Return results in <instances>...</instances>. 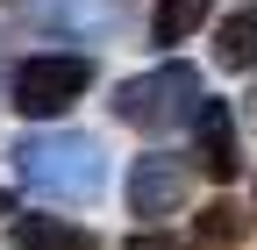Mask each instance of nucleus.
<instances>
[{"mask_svg": "<svg viewBox=\"0 0 257 250\" xmlns=\"http://www.w3.org/2000/svg\"><path fill=\"white\" fill-rule=\"evenodd\" d=\"M15 179L29 193H43V200L86 207V200H100V186H107V150L86 129H43V136L15 143Z\"/></svg>", "mask_w": 257, "mask_h": 250, "instance_id": "nucleus-1", "label": "nucleus"}, {"mask_svg": "<svg viewBox=\"0 0 257 250\" xmlns=\"http://www.w3.org/2000/svg\"><path fill=\"white\" fill-rule=\"evenodd\" d=\"M193 107H200V72L186 57H165V65H150V72L114 86V121H128L143 136H165L179 121H193Z\"/></svg>", "mask_w": 257, "mask_h": 250, "instance_id": "nucleus-2", "label": "nucleus"}, {"mask_svg": "<svg viewBox=\"0 0 257 250\" xmlns=\"http://www.w3.org/2000/svg\"><path fill=\"white\" fill-rule=\"evenodd\" d=\"M86 86H93V57L43 50V57H22V65L8 72V107L22 121H57L72 100H86Z\"/></svg>", "mask_w": 257, "mask_h": 250, "instance_id": "nucleus-3", "label": "nucleus"}, {"mask_svg": "<svg viewBox=\"0 0 257 250\" xmlns=\"http://www.w3.org/2000/svg\"><path fill=\"white\" fill-rule=\"evenodd\" d=\"M29 22L50 36H72V43H107V36H121L128 8L121 0H29Z\"/></svg>", "mask_w": 257, "mask_h": 250, "instance_id": "nucleus-4", "label": "nucleus"}, {"mask_svg": "<svg viewBox=\"0 0 257 250\" xmlns=\"http://www.w3.org/2000/svg\"><path fill=\"white\" fill-rule=\"evenodd\" d=\"M193 193V172L179 158H165V150H150V158L128 165V214H143V222H157V214H179Z\"/></svg>", "mask_w": 257, "mask_h": 250, "instance_id": "nucleus-5", "label": "nucleus"}, {"mask_svg": "<svg viewBox=\"0 0 257 250\" xmlns=\"http://www.w3.org/2000/svg\"><path fill=\"white\" fill-rule=\"evenodd\" d=\"M193 143H200V172H207V179H236V172H243L229 100H207V93H200V107H193Z\"/></svg>", "mask_w": 257, "mask_h": 250, "instance_id": "nucleus-6", "label": "nucleus"}, {"mask_svg": "<svg viewBox=\"0 0 257 250\" xmlns=\"http://www.w3.org/2000/svg\"><path fill=\"white\" fill-rule=\"evenodd\" d=\"M8 250H100V236L64 222V214H15L8 222Z\"/></svg>", "mask_w": 257, "mask_h": 250, "instance_id": "nucleus-7", "label": "nucleus"}, {"mask_svg": "<svg viewBox=\"0 0 257 250\" xmlns=\"http://www.w3.org/2000/svg\"><path fill=\"white\" fill-rule=\"evenodd\" d=\"M243 236H250V207H236V200H207L193 214V243L200 250H236Z\"/></svg>", "mask_w": 257, "mask_h": 250, "instance_id": "nucleus-8", "label": "nucleus"}, {"mask_svg": "<svg viewBox=\"0 0 257 250\" xmlns=\"http://www.w3.org/2000/svg\"><path fill=\"white\" fill-rule=\"evenodd\" d=\"M214 65H229V72H257V8L229 15L214 29Z\"/></svg>", "mask_w": 257, "mask_h": 250, "instance_id": "nucleus-9", "label": "nucleus"}, {"mask_svg": "<svg viewBox=\"0 0 257 250\" xmlns=\"http://www.w3.org/2000/svg\"><path fill=\"white\" fill-rule=\"evenodd\" d=\"M207 15H214V0H157L150 8V43H186Z\"/></svg>", "mask_w": 257, "mask_h": 250, "instance_id": "nucleus-10", "label": "nucleus"}, {"mask_svg": "<svg viewBox=\"0 0 257 250\" xmlns=\"http://www.w3.org/2000/svg\"><path fill=\"white\" fill-rule=\"evenodd\" d=\"M121 250H186V243H179V236H157V229H143V236H128Z\"/></svg>", "mask_w": 257, "mask_h": 250, "instance_id": "nucleus-11", "label": "nucleus"}, {"mask_svg": "<svg viewBox=\"0 0 257 250\" xmlns=\"http://www.w3.org/2000/svg\"><path fill=\"white\" fill-rule=\"evenodd\" d=\"M243 121H250V129H257V86H250V100H243Z\"/></svg>", "mask_w": 257, "mask_h": 250, "instance_id": "nucleus-12", "label": "nucleus"}, {"mask_svg": "<svg viewBox=\"0 0 257 250\" xmlns=\"http://www.w3.org/2000/svg\"><path fill=\"white\" fill-rule=\"evenodd\" d=\"M0 214H15V193H8V186H0Z\"/></svg>", "mask_w": 257, "mask_h": 250, "instance_id": "nucleus-13", "label": "nucleus"}]
</instances>
